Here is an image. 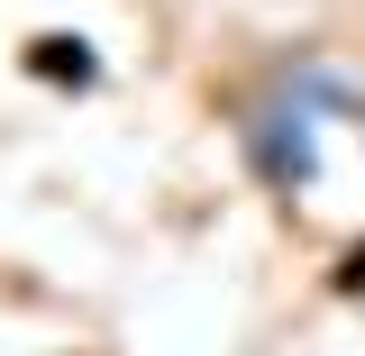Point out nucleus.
<instances>
[{"instance_id": "1", "label": "nucleus", "mask_w": 365, "mask_h": 356, "mask_svg": "<svg viewBox=\"0 0 365 356\" xmlns=\"http://www.w3.org/2000/svg\"><path fill=\"white\" fill-rule=\"evenodd\" d=\"M247 165H256V183L274 201H311L319 192V110L292 101V91L274 110H256L247 119Z\"/></svg>"}, {"instance_id": "2", "label": "nucleus", "mask_w": 365, "mask_h": 356, "mask_svg": "<svg viewBox=\"0 0 365 356\" xmlns=\"http://www.w3.org/2000/svg\"><path fill=\"white\" fill-rule=\"evenodd\" d=\"M19 73L46 83V91H73V101L110 83V64H101V46H91L83 28H37V37H19Z\"/></svg>"}, {"instance_id": "3", "label": "nucleus", "mask_w": 365, "mask_h": 356, "mask_svg": "<svg viewBox=\"0 0 365 356\" xmlns=\"http://www.w3.org/2000/svg\"><path fill=\"white\" fill-rule=\"evenodd\" d=\"M329 293H338V302H365V238H347V247L329 256Z\"/></svg>"}]
</instances>
